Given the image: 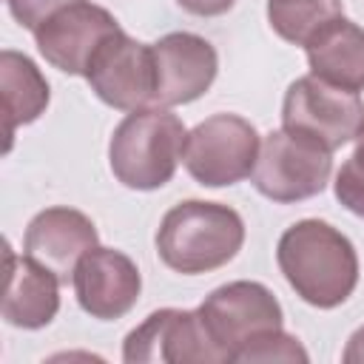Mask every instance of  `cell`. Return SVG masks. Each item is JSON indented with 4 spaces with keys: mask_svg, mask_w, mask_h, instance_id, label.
Instances as JSON below:
<instances>
[{
    "mask_svg": "<svg viewBox=\"0 0 364 364\" xmlns=\"http://www.w3.org/2000/svg\"><path fill=\"white\" fill-rule=\"evenodd\" d=\"M100 245L97 225L77 208H46L40 210L23 236V253L48 267L63 284L74 279L80 259Z\"/></svg>",
    "mask_w": 364,
    "mask_h": 364,
    "instance_id": "4fadbf2b",
    "label": "cell"
},
{
    "mask_svg": "<svg viewBox=\"0 0 364 364\" xmlns=\"http://www.w3.org/2000/svg\"><path fill=\"white\" fill-rule=\"evenodd\" d=\"M355 145L364 148V122H361V128H358V134H355Z\"/></svg>",
    "mask_w": 364,
    "mask_h": 364,
    "instance_id": "603a6c76",
    "label": "cell"
},
{
    "mask_svg": "<svg viewBox=\"0 0 364 364\" xmlns=\"http://www.w3.org/2000/svg\"><path fill=\"white\" fill-rule=\"evenodd\" d=\"M156 68L154 105L173 108L199 100L216 80L219 54L216 48L193 31H171L151 43Z\"/></svg>",
    "mask_w": 364,
    "mask_h": 364,
    "instance_id": "8fae6325",
    "label": "cell"
},
{
    "mask_svg": "<svg viewBox=\"0 0 364 364\" xmlns=\"http://www.w3.org/2000/svg\"><path fill=\"white\" fill-rule=\"evenodd\" d=\"M125 364H225L196 310L162 307L122 341Z\"/></svg>",
    "mask_w": 364,
    "mask_h": 364,
    "instance_id": "ba28073f",
    "label": "cell"
},
{
    "mask_svg": "<svg viewBox=\"0 0 364 364\" xmlns=\"http://www.w3.org/2000/svg\"><path fill=\"white\" fill-rule=\"evenodd\" d=\"M236 361H245V364H270V361L296 364V361H301L304 364V361H310V355L296 336H290L284 330H273V333L253 338L247 347H242Z\"/></svg>",
    "mask_w": 364,
    "mask_h": 364,
    "instance_id": "ac0fdd59",
    "label": "cell"
},
{
    "mask_svg": "<svg viewBox=\"0 0 364 364\" xmlns=\"http://www.w3.org/2000/svg\"><path fill=\"white\" fill-rule=\"evenodd\" d=\"M330 173H333L330 151L279 128L262 139L250 182L270 202L290 205L321 193L330 182Z\"/></svg>",
    "mask_w": 364,
    "mask_h": 364,
    "instance_id": "52a82bcc",
    "label": "cell"
},
{
    "mask_svg": "<svg viewBox=\"0 0 364 364\" xmlns=\"http://www.w3.org/2000/svg\"><path fill=\"white\" fill-rule=\"evenodd\" d=\"M344 14L341 0H267L270 28L293 46H307L327 23Z\"/></svg>",
    "mask_w": 364,
    "mask_h": 364,
    "instance_id": "e0dca14e",
    "label": "cell"
},
{
    "mask_svg": "<svg viewBox=\"0 0 364 364\" xmlns=\"http://www.w3.org/2000/svg\"><path fill=\"white\" fill-rule=\"evenodd\" d=\"M210 341L222 353L225 361H236L239 350L253 338L282 330L284 313L279 299L262 282H228L205 296L196 307Z\"/></svg>",
    "mask_w": 364,
    "mask_h": 364,
    "instance_id": "5b68a950",
    "label": "cell"
},
{
    "mask_svg": "<svg viewBox=\"0 0 364 364\" xmlns=\"http://www.w3.org/2000/svg\"><path fill=\"white\" fill-rule=\"evenodd\" d=\"M176 3H179L185 11L196 14V17H219V14L230 11L236 0H176Z\"/></svg>",
    "mask_w": 364,
    "mask_h": 364,
    "instance_id": "44dd1931",
    "label": "cell"
},
{
    "mask_svg": "<svg viewBox=\"0 0 364 364\" xmlns=\"http://www.w3.org/2000/svg\"><path fill=\"white\" fill-rule=\"evenodd\" d=\"M119 28L122 26L108 9L91 0H80L48 17L34 31V43L48 65L71 77H85L94 51Z\"/></svg>",
    "mask_w": 364,
    "mask_h": 364,
    "instance_id": "30bf717a",
    "label": "cell"
},
{
    "mask_svg": "<svg viewBox=\"0 0 364 364\" xmlns=\"http://www.w3.org/2000/svg\"><path fill=\"white\" fill-rule=\"evenodd\" d=\"M185 136V125L171 108L148 105L128 111L108 142L111 173L131 191H156L173 179Z\"/></svg>",
    "mask_w": 364,
    "mask_h": 364,
    "instance_id": "3957f363",
    "label": "cell"
},
{
    "mask_svg": "<svg viewBox=\"0 0 364 364\" xmlns=\"http://www.w3.org/2000/svg\"><path fill=\"white\" fill-rule=\"evenodd\" d=\"M276 262L296 296L318 310L344 304L358 284L355 245L324 219L293 222L279 236Z\"/></svg>",
    "mask_w": 364,
    "mask_h": 364,
    "instance_id": "6da1fadb",
    "label": "cell"
},
{
    "mask_svg": "<svg viewBox=\"0 0 364 364\" xmlns=\"http://www.w3.org/2000/svg\"><path fill=\"white\" fill-rule=\"evenodd\" d=\"M336 199L355 216L364 219V148L355 145V151L347 156V162L338 168L333 182Z\"/></svg>",
    "mask_w": 364,
    "mask_h": 364,
    "instance_id": "d6986e66",
    "label": "cell"
},
{
    "mask_svg": "<svg viewBox=\"0 0 364 364\" xmlns=\"http://www.w3.org/2000/svg\"><path fill=\"white\" fill-rule=\"evenodd\" d=\"M0 91H3V114H6V136H9L6 151H9L14 128L34 122L46 111L51 91L37 63L14 48L0 51Z\"/></svg>",
    "mask_w": 364,
    "mask_h": 364,
    "instance_id": "2e32d148",
    "label": "cell"
},
{
    "mask_svg": "<svg viewBox=\"0 0 364 364\" xmlns=\"http://www.w3.org/2000/svg\"><path fill=\"white\" fill-rule=\"evenodd\" d=\"M6 3H9L11 17L34 34L48 17H54L60 9L71 6V3H80V0H6Z\"/></svg>",
    "mask_w": 364,
    "mask_h": 364,
    "instance_id": "ffe728a7",
    "label": "cell"
},
{
    "mask_svg": "<svg viewBox=\"0 0 364 364\" xmlns=\"http://www.w3.org/2000/svg\"><path fill=\"white\" fill-rule=\"evenodd\" d=\"M71 284L77 304L100 321L122 318L134 310L142 293V276L136 262L128 253L102 245L91 247L80 259Z\"/></svg>",
    "mask_w": 364,
    "mask_h": 364,
    "instance_id": "7c38bea8",
    "label": "cell"
},
{
    "mask_svg": "<svg viewBox=\"0 0 364 364\" xmlns=\"http://www.w3.org/2000/svg\"><path fill=\"white\" fill-rule=\"evenodd\" d=\"M85 80L91 91L117 111L148 108L156 94L154 51L148 43H139L119 28L94 51Z\"/></svg>",
    "mask_w": 364,
    "mask_h": 364,
    "instance_id": "9c48e42d",
    "label": "cell"
},
{
    "mask_svg": "<svg viewBox=\"0 0 364 364\" xmlns=\"http://www.w3.org/2000/svg\"><path fill=\"white\" fill-rule=\"evenodd\" d=\"M259 131L239 114H213L185 136V171L205 188H225L247 179L259 159Z\"/></svg>",
    "mask_w": 364,
    "mask_h": 364,
    "instance_id": "277c9868",
    "label": "cell"
},
{
    "mask_svg": "<svg viewBox=\"0 0 364 364\" xmlns=\"http://www.w3.org/2000/svg\"><path fill=\"white\" fill-rule=\"evenodd\" d=\"M341 361L344 364H364V327H358L350 338H347V347L341 353Z\"/></svg>",
    "mask_w": 364,
    "mask_h": 364,
    "instance_id": "7402d4cb",
    "label": "cell"
},
{
    "mask_svg": "<svg viewBox=\"0 0 364 364\" xmlns=\"http://www.w3.org/2000/svg\"><path fill=\"white\" fill-rule=\"evenodd\" d=\"M364 122V102L358 94L336 88L313 74L290 82L282 100V128L304 136L324 151H338L353 142Z\"/></svg>",
    "mask_w": 364,
    "mask_h": 364,
    "instance_id": "8992f818",
    "label": "cell"
},
{
    "mask_svg": "<svg viewBox=\"0 0 364 364\" xmlns=\"http://www.w3.org/2000/svg\"><path fill=\"white\" fill-rule=\"evenodd\" d=\"M307 65L310 74L344 88V91H364V28L344 14L327 23L307 46Z\"/></svg>",
    "mask_w": 364,
    "mask_h": 364,
    "instance_id": "9a60e30c",
    "label": "cell"
},
{
    "mask_svg": "<svg viewBox=\"0 0 364 364\" xmlns=\"http://www.w3.org/2000/svg\"><path fill=\"white\" fill-rule=\"evenodd\" d=\"M154 245L165 267L199 276L225 267L242 250L245 222L230 205L185 199L162 216Z\"/></svg>",
    "mask_w": 364,
    "mask_h": 364,
    "instance_id": "7a4b0ae2",
    "label": "cell"
},
{
    "mask_svg": "<svg viewBox=\"0 0 364 364\" xmlns=\"http://www.w3.org/2000/svg\"><path fill=\"white\" fill-rule=\"evenodd\" d=\"M60 279L34 262L31 256H17L6 245V290H3V318L20 330H40L54 321L60 310Z\"/></svg>",
    "mask_w": 364,
    "mask_h": 364,
    "instance_id": "5bb4252c",
    "label": "cell"
}]
</instances>
